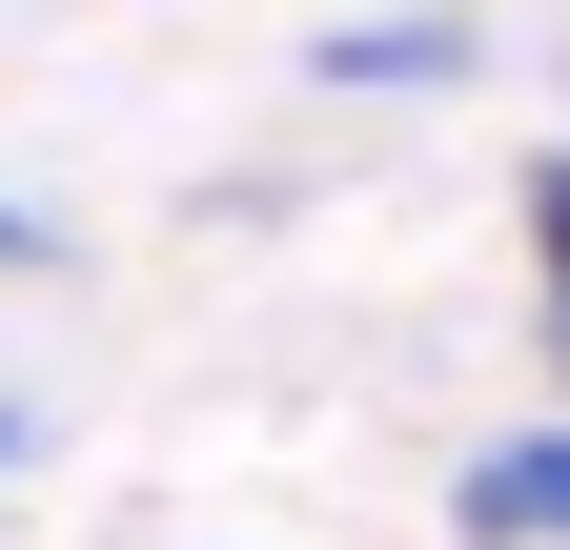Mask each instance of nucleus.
Instances as JSON below:
<instances>
[{
    "label": "nucleus",
    "mask_w": 570,
    "mask_h": 550,
    "mask_svg": "<svg viewBox=\"0 0 570 550\" xmlns=\"http://www.w3.org/2000/svg\"><path fill=\"white\" fill-rule=\"evenodd\" d=\"M469 550H570V429L469 449Z\"/></svg>",
    "instance_id": "obj_1"
},
{
    "label": "nucleus",
    "mask_w": 570,
    "mask_h": 550,
    "mask_svg": "<svg viewBox=\"0 0 570 550\" xmlns=\"http://www.w3.org/2000/svg\"><path fill=\"white\" fill-rule=\"evenodd\" d=\"M326 82H469V21H367L326 41Z\"/></svg>",
    "instance_id": "obj_2"
},
{
    "label": "nucleus",
    "mask_w": 570,
    "mask_h": 550,
    "mask_svg": "<svg viewBox=\"0 0 570 550\" xmlns=\"http://www.w3.org/2000/svg\"><path fill=\"white\" fill-rule=\"evenodd\" d=\"M530 265H550V286H570V164L530 184Z\"/></svg>",
    "instance_id": "obj_3"
},
{
    "label": "nucleus",
    "mask_w": 570,
    "mask_h": 550,
    "mask_svg": "<svg viewBox=\"0 0 570 550\" xmlns=\"http://www.w3.org/2000/svg\"><path fill=\"white\" fill-rule=\"evenodd\" d=\"M550 367H570V286H550Z\"/></svg>",
    "instance_id": "obj_4"
},
{
    "label": "nucleus",
    "mask_w": 570,
    "mask_h": 550,
    "mask_svg": "<svg viewBox=\"0 0 570 550\" xmlns=\"http://www.w3.org/2000/svg\"><path fill=\"white\" fill-rule=\"evenodd\" d=\"M0 469H21V407H0Z\"/></svg>",
    "instance_id": "obj_5"
}]
</instances>
